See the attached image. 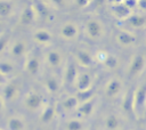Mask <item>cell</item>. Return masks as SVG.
<instances>
[{
	"label": "cell",
	"instance_id": "obj_8",
	"mask_svg": "<svg viewBox=\"0 0 146 130\" xmlns=\"http://www.w3.org/2000/svg\"><path fill=\"white\" fill-rule=\"evenodd\" d=\"M146 104V82L143 83L133 94V109L140 112L144 109Z\"/></svg>",
	"mask_w": 146,
	"mask_h": 130
},
{
	"label": "cell",
	"instance_id": "obj_18",
	"mask_svg": "<svg viewBox=\"0 0 146 130\" xmlns=\"http://www.w3.org/2000/svg\"><path fill=\"white\" fill-rule=\"evenodd\" d=\"M124 23H127L129 26H132L135 29H139L143 27L146 24V17H144L143 15H137V14H131L129 17H127L125 19H123Z\"/></svg>",
	"mask_w": 146,
	"mask_h": 130
},
{
	"label": "cell",
	"instance_id": "obj_25",
	"mask_svg": "<svg viewBox=\"0 0 146 130\" xmlns=\"http://www.w3.org/2000/svg\"><path fill=\"white\" fill-rule=\"evenodd\" d=\"M105 127L107 130H117L120 127V119L115 114H110L105 119Z\"/></svg>",
	"mask_w": 146,
	"mask_h": 130
},
{
	"label": "cell",
	"instance_id": "obj_22",
	"mask_svg": "<svg viewBox=\"0 0 146 130\" xmlns=\"http://www.w3.org/2000/svg\"><path fill=\"white\" fill-rule=\"evenodd\" d=\"M65 130H86V124L81 119H70L64 123Z\"/></svg>",
	"mask_w": 146,
	"mask_h": 130
},
{
	"label": "cell",
	"instance_id": "obj_35",
	"mask_svg": "<svg viewBox=\"0 0 146 130\" xmlns=\"http://www.w3.org/2000/svg\"><path fill=\"white\" fill-rule=\"evenodd\" d=\"M5 79H6V78L0 73V84H1V83H5Z\"/></svg>",
	"mask_w": 146,
	"mask_h": 130
},
{
	"label": "cell",
	"instance_id": "obj_20",
	"mask_svg": "<svg viewBox=\"0 0 146 130\" xmlns=\"http://www.w3.org/2000/svg\"><path fill=\"white\" fill-rule=\"evenodd\" d=\"M116 40L122 46H130L136 42V36L128 31H120L116 34Z\"/></svg>",
	"mask_w": 146,
	"mask_h": 130
},
{
	"label": "cell",
	"instance_id": "obj_34",
	"mask_svg": "<svg viewBox=\"0 0 146 130\" xmlns=\"http://www.w3.org/2000/svg\"><path fill=\"white\" fill-rule=\"evenodd\" d=\"M137 5H139L143 9H146V1L143 0V1H137Z\"/></svg>",
	"mask_w": 146,
	"mask_h": 130
},
{
	"label": "cell",
	"instance_id": "obj_36",
	"mask_svg": "<svg viewBox=\"0 0 146 130\" xmlns=\"http://www.w3.org/2000/svg\"><path fill=\"white\" fill-rule=\"evenodd\" d=\"M2 107H3V99H2L1 97H0V112H1Z\"/></svg>",
	"mask_w": 146,
	"mask_h": 130
},
{
	"label": "cell",
	"instance_id": "obj_26",
	"mask_svg": "<svg viewBox=\"0 0 146 130\" xmlns=\"http://www.w3.org/2000/svg\"><path fill=\"white\" fill-rule=\"evenodd\" d=\"M13 2L10 1H0V17L7 18L13 14Z\"/></svg>",
	"mask_w": 146,
	"mask_h": 130
},
{
	"label": "cell",
	"instance_id": "obj_13",
	"mask_svg": "<svg viewBox=\"0 0 146 130\" xmlns=\"http://www.w3.org/2000/svg\"><path fill=\"white\" fill-rule=\"evenodd\" d=\"M78 76V68L75 65V62H70L65 65L64 68V81L67 86H72L75 83Z\"/></svg>",
	"mask_w": 146,
	"mask_h": 130
},
{
	"label": "cell",
	"instance_id": "obj_11",
	"mask_svg": "<svg viewBox=\"0 0 146 130\" xmlns=\"http://www.w3.org/2000/svg\"><path fill=\"white\" fill-rule=\"evenodd\" d=\"M95 108V98H90L86 101H82V104H79L78 108L75 109V114L78 115V119H86L90 116Z\"/></svg>",
	"mask_w": 146,
	"mask_h": 130
},
{
	"label": "cell",
	"instance_id": "obj_32",
	"mask_svg": "<svg viewBox=\"0 0 146 130\" xmlns=\"http://www.w3.org/2000/svg\"><path fill=\"white\" fill-rule=\"evenodd\" d=\"M124 2V5L131 10V8L132 7H135V6H137V1H123Z\"/></svg>",
	"mask_w": 146,
	"mask_h": 130
},
{
	"label": "cell",
	"instance_id": "obj_3",
	"mask_svg": "<svg viewBox=\"0 0 146 130\" xmlns=\"http://www.w3.org/2000/svg\"><path fill=\"white\" fill-rule=\"evenodd\" d=\"M9 50H10L11 57H14L15 59H26V57L30 54L29 48H27V43L21 39L11 42Z\"/></svg>",
	"mask_w": 146,
	"mask_h": 130
},
{
	"label": "cell",
	"instance_id": "obj_21",
	"mask_svg": "<svg viewBox=\"0 0 146 130\" xmlns=\"http://www.w3.org/2000/svg\"><path fill=\"white\" fill-rule=\"evenodd\" d=\"M44 86H46L47 90L51 94H56L60 89V82L55 75L47 76L46 80H44Z\"/></svg>",
	"mask_w": 146,
	"mask_h": 130
},
{
	"label": "cell",
	"instance_id": "obj_29",
	"mask_svg": "<svg viewBox=\"0 0 146 130\" xmlns=\"http://www.w3.org/2000/svg\"><path fill=\"white\" fill-rule=\"evenodd\" d=\"M9 42H10L9 35L7 33H1L0 34V52H2L9 46Z\"/></svg>",
	"mask_w": 146,
	"mask_h": 130
},
{
	"label": "cell",
	"instance_id": "obj_14",
	"mask_svg": "<svg viewBox=\"0 0 146 130\" xmlns=\"http://www.w3.org/2000/svg\"><path fill=\"white\" fill-rule=\"evenodd\" d=\"M35 19H36V14L33 8V5L26 6L19 16V23L22 25H31Z\"/></svg>",
	"mask_w": 146,
	"mask_h": 130
},
{
	"label": "cell",
	"instance_id": "obj_10",
	"mask_svg": "<svg viewBox=\"0 0 146 130\" xmlns=\"http://www.w3.org/2000/svg\"><path fill=\"white\" fill-rule=\"evenodd\" d=\"M79 90V92H84L88 90H91V86H92V76L88 73V72H82V73H78L75 83H74Z\"/></svg>",
	"mask_w": 146,
	"mask_h": 130
},
{
	"label": "cell",
	"instance_id": "obj_16",
	"mask_svg": "<svg viewBox=\"0 0 146 130\" xmlns=\"http://www.w3.org/2000/svg\"><path fill=\"white\" fill-rule=\"evenodd\" d=\"M112 11H113V14H114L117 18H121V19H125L127 17H129V16L131 15V10L124 5L123 1L115 2V3L112 6Z\"/></svg>",
	"mask_w": 146,
	"mask_h": 130
},
{
	"label": "cell",
	"instance_id": "obj_33",
	"mask_svg": "<svg viewBox=\"0 0 146 130\" xmlns=\"http://www.w3.org/2000/svg\"><path fill=\"white\" fill-rule=\"evenodd\" d=\"M76 5H79L80 7H84V6H88L90 2L89 1H75Z\"/></svg>",
	"mask_w": 146,
	"mask_h": 130
},
{
	"label": "cell",
	"instance_id": "obj_31",
	"mask_svg": "<svg viewBox=\"0 0 146 130\" xmlns=\"http://www.w3.org/2000/svg\"><path fill=\"white\" fill-rule=\"evenodd\" d=\"M104 65L107 66V67H110V68H114L117 65V59L113 55H108V57H107L106 62L104 63Z\"/></svg>",
	"mask_w": 146,
	"mask_h": 130
},
{
	"label": "cell",
	"instance_id": "obj_1",
	"mask_svg": "<svg viewBox=\"0 0 146 130\" xmlns=\"http://www.w3.org/2000/svg\"><path fill=\"white\" fill-rule=\"evenodd\" d=\"M23 105L25 106L26 109L31 112L42 111V108L44 107V99L39 91L30 90L23 99Z\"/></svg>",
	"mask_w": 146,
	"mask_h": 130
},
{
	"label": "cell",
	"instance_id": "obj_24",
	"mask_svg": "<svg viewBox=\"0 0 146 130\" xmlns=\"http://www.w3.org/2000/svg\"><path fill=\"white\" fill-rule=\"evenodd\" d=\"M7 125L9 130H25V121L19 116H11Z\"/></svg>",
	"mask_w": 146,
	"mask_h": 130
},
{
	"label": "cell",
	"instance_id": "obj_5",
	"mask_svg": "<svg viewBox=\"0 0 146 130\" xmlns=\"http://www.w3.org/2000/svg\"><path fill=\"white\" fill-rule=\"evenodd\" d=\"M21 90V83L17 80H10L8 82H6L3 90H2V99L3 100H14Z\"/></svg>",
	"mask_w": 146,
	"mask_h": 130
},
{
	"label": "cell",
	"instance_id": "obj_23",
	"mask_svg": "<svg viewBox=\"0 0 146 130\" xmlns=\"http://www.w3.org/2000/svg\"><path fill=\"white\" fill-rule=\"evenodd\" d=\"M60 105H62L63 111H65V112H71V111H75V109L78 108V106H79V100H78L76 97L71 96V97L65 98V99L62 101Z\"/></svg>",
	"mask_w": 146,
	"mask_h": 130
},
{
	"label": "cell",
	"instance_id": "obj_12",
	"mask_svg": "<svg viewBox=\"0 0 146 130\" xmlns=\"http://www.w3.org/2000/svg\"><path fill=\"white\" fill-rule=\"evenodd\" d=\"M74 57H75V62L83 67H90L95 62V58L92 57V55L88 50L82 49V48L76 49Z\"/></svg>",
	"mask_w": 146,
	"mask_h": 130
},
{
	"label": "cell",
	"instance_id": "obj_2",
	"mask_svg": "<svg viewBox=\"0 0 146 130\" xmlns=\"http://www.w3.org/2000/svg\"><path fill=\"white\" fill-rule=\"evenodd\" d=\"M84 34L91 40H99L104 34V26L98 19L90 18L84 24Z\"/></svg>",
	"mask_w": 146,
	"mask_h": 130
},
{
	"label": "cell",
	"instance_id": "obj_27",
	"mask_svg": "<svg viewBox=\"0 0 146 130\" xmlns=\"http://www.w3.org/2000/svg\"><path fill=\"white\" fill-rule=\"evenodd\" d=\"M14 72V65L8 60H0V73L6 78Z\"/></svg>",
	"mask_w": 146,
	"mask_h": 130
},
{
	"label": "cell",
	"instance_id": "obj_19",
	"mask_svg": "<svg viewBox=\"0 0 146 130\" xmlns=\"http://www.w3.org/2000/svg\"><path fill=\"white\" fill-rule=\"evenodd\" d=\"M55 114H56V106L54 104H46L41 111L40 120L44 123H48L54 119Z\"/></svg>",
	"mask_w": 146,
	"mask_h": 130
},
{
	"label": "cell",
	"instance_id": "obj_17",
	"mask_svg": "<svg viewBox=\"0 0 146 130\" xmlns=\"http://www.w3.org/2000/svg\"><path fill=\"white\" fill-rule=\"evenodd\" d=\"M51 34L49 31L44 30V29H40V30H36L34 33H33V40L39 43V44H48L51 42Z\"/></svg>",
	"mask_w": 146,
	"mask_h": 130
},
{
	"label": "cell",
	"instance_id": "obj_4",
	"mask_svg": "<svg viewBox=\"0 0 146 130\" xmlns=\"http://www.w3.org/2000/svg\"><path fill=\"white\" fill-rule=\"evenodd\" d=\"M79 26L74 22H66L59 29V35L67 41H73L79 36Z\"/></svg>",
	"mask_w": 146,
	"mask_h": 130
},
{
	"label": "cell",
	"instance_id": "obj_6",
	"mask_svg": "<svg viewBox=\"0 0 146 130\" xmlns=\"http://www.w3.org/2000/svg\"><path fill=\"white\" fill-rule=\"evenodd\" d=\"M41 67V58L38 52H30L25 59V71L31 75H36Z\"/></svg>",
	"mask_w": 146,
	"mask_h": 130
},
{
	"label": "cell",
	"instance_id": "obj_28",
	"mask_svg": "<svg viewBox=\"0 0 146 130\" xmlns=\"http://www.w3.org/2000/svg\"><path fill=\"white\" fill-rule=\"evenodd\" d=\"M123 108L125 109V112L128 113H133V94L132 92H128L124 100H123Z\"/></svg>",
	"mask_w": 146,
	"mask_h": 130
},
{
	"label": "cell",
	"instance_id": "obj_30",
	"mask_svg": "<svg viewBox=\"0 0 146 130\" xmlns=\"http://www.w3.org/2000/svg\"><path fill=\"white\" fill-rule=\"evenodd\" d=\"M108 52H106V51H98L97 54H96V56H95V60H97L98 63H100V64H104L105 62H106V59H107V57H108Z\"/></svg>",
	"mask_w": 146,
	"mask_h": 130
},
{
	"label": "cell",
	"instance_id": "obj_15",
	"mask_svg": "<svg viewBox=\"0 0 146 130\" xmlns=\"http://www.w3.org/2000/svg\"><path fill=\"white\" fill-rule=\"evenodd\" d=\"M121 90H122V82L119 79L114 78V79L110 80V82L106 84L105 95L108 98H113V97H116Z\"/></svg>",
	"mask_w": 146,
	"mask_h": 130
},
{
	"label": "cell",
	"instance_id": "obj_7",
	"mask_svg": "<svg viewBox=\"0 0 146 130\" xmlns=\"http://www.w3.org/2000/svg\"><path fill=\"white\" fill-rule=\"evenodd\" d=\"M46 62L47 65L54 70H58L64 65V58L62 52L58 49H50L46 54Z\"/></svg>",
	"mask_w": 146,
	"mask_h": 130
},
{
	"label": "cell",
	"instance_id": "obj_9",
	"mask_svg": "<svg viewBox=\"0 0 146 130\" xmlns=\"http://www.w3.org/2000/svg\"><path fill=\"white\" fill-rule=\"evenodd\" d=\"M146 64V59H145V56L141 55V54H138L136 55L130 65H129V68H128V74L129 76H136L138 75L143 70H144V66Z\"/></svg>",
	"mask_w": 146,
	"mask_h": 130
},
{
	"label": "cell",
	"instance_id": "obj_37",
	"mask_svg": "<svg viewBox=\"0 0 146 130\" xmlns=\"http://www.w3.org/2000/svg\"><path fill=\"white\" fill-rule=\"evenodd\" d=\"M0 34H1V31H0Z\"/></svg>",
	"mask_w": 146,
	"mask_h": 130
}]
</instances>
